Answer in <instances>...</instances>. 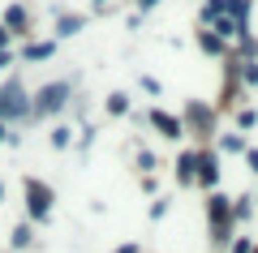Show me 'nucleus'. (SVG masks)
Returning <instances> with one entry per match:
<instances>
[{"mask_svg":"<svg viewBox=\"0 0 258 253\" xmlns=\"http://www.w3.org/2000/svg\"><path fill=\"white\" fill-rule=\"evenodd\" d=\"M108 112H112V116H120V112H129V95H108Z\"/></svg>","mask_w":258,"mask_h":253,"instance_id":"15","label":"nucleus"},{"mask_svg":"<svg viewBox=\"0 0 258 253\" xmlns=\"http://www.w3.org/2000/svg\"><path fill=\"white\" fill-rule=\"evenodd\" d=\"M245 163H249V172L258 176V150H254V146H245Z\"/></svg>","mask_w":258,"mask_h":253,"instance_id":"21","label":"nucleus"},{"mask_svg":"<svg viewBox=\"0 0 258 253\" xmlns=\"http://www.w3.org/2000/svg\"><path fill=\"white\" fill-rule=\"evenodd\" d=\"M207 223H211V232H232V198L211 193L207 198Z\"/></svg>","mask_w":258,"mask_h":253,"instance_id":"3","label":"nucleus"},{"mask_svg":"<svg viewBox=\"0 0 258 253\" xmlns=\"http://www.w3.org/2000/svg\"><path fill=\"white\" fill-rule=\"evenodd\" d=\"M9 64H13V56H9V52H0V69H9Z\"/></svg>","mask_w":258,"mask_h":253,"instance_id":"23","label":"nucleus"},{"mask_svg":"<svg viewBox=\"0 0 258 253\" xmlns=\"http://www.w3.org/2000/svg\"><path fill=\"white\" fill-rule=\"evenodd\" d=\"M5 43H9V30H5V26H0V52H5Z\"/></svg>","mask_w":258,"mask_h":253,"instance_id":"24","label":"nucleus"},{"mask_svg":"<svg viewBox=\"0 0 258 253\" xmlns=\"http://www.w3.org/2000/svg\"><path fill=\"white\" fill-rule=\"evenodd\" d=\"M138 167H142V172H151V167H155V154L142 150V154H138Z\"/></svg>","mask_w":258,"mask_h":253,"instance_id":"20","label":"nucleus"},{"mask_svg":"<svg viewBox=\"0 0 258 253\" xmlns=\"http://www.w3.org/2000/svg\"><path fill=\"white\" fill-rule=\"evenodd\" d=\"M5 30H26V9H22V5H9V13H5Z\"/></svg>","mask_w":258,"mask_h":253,"instance_id":"9","label":"nucleus"},{"mask_svg":"<svg viewBox=\"0 0 258 253\" xmlns=\"http://www.w3.org/2000/svg\"><path fill=\"white\" fill-rule=\"evenodd\" d=\"M241 77H245V86H258V64L245 60V64H241Z\"/></svg>","mask_w":258,"mask_h":253,"instance_id":"19","label":"nucleus"},{"mask_svg":"<svg viewBox=\"0 0 258 253\" xmlns=\"http://www.w3.org/2000/svg\"><path fill=\"white\" fill-rule=\"evenodd\" d=\"M151 125H155L164 137H172V142H176V137H185V125H181V116H168V112H159V108L151 112Z\"/></svg>","mask_w":258,"mask_h":253,"instance_id":"7","label":"nucleus"},{"mask_svg":"<svg viewBox=\"0 0 258 253\" xmlns=\"http://www.w3.org/2000/svg\"><path fill=\"white\" fill-rule=\"evenodd\" d=\"M5 137H9V129H5V125H0V142H5Z\"/></svg>","mask_w":258,"mask_h":253,"instance_id":"26","label":"nucleus"},{"mask_svg":"<svg viewBox=\"0 0 258 253\" xmlns=\"http://www.w3.org/2000/svg\"><path fill=\"white\" fill-rule=\"evenodd\" d=\"M220 150H224V154H245V137H237V133L220 137Z\"/></svg>","mask_w":258,"mask_h":253,"instance_id":"11","label":"nucleus"},{"mask_svg":"<svg viewBox=\"0 0 258 253\" xmlns=\"http://www.w3.org/2000/svg\"><path fill=\"white\" fill-rule=\"evenodd\" d=\"M116 253H138V244H120V249Z\"/></svg>","mask_w":258,"mask_h":253,"instance_id":"25","label":"nucleus"},{"mask_svg":"<svg viewBox=\"0 0 258 253\" xmlns=\"http://www.w3.org/2000/svg\"><path fill=\"white\" fill-rule=\"evenodd\" d=\"M0 112H5V116H26L30 112V99H26V91H22V81H9V86L0 91Z\"/></svg>","mask_w":258,"mask_h":253,"instance_id":"4","label":"nucleus"},{"mask_svg":"<svg viewBox=\"0 0 258 253\" xmlns=\"http://www.w3.org/2000/svg\"><path fill=\"white\" fill-rule=\"evenodd\" d=\"M30 240H35V232H30V223H18V227H13V236H9V244H13V249H26Z\"/></svg>","mask_w":258,"mask_h":253,"instance_id":"10","label":"nucleus"},{"mask_svg":"<svg viewBox=\"0 0 258 253\" xmlns=\"http://www.w3.org/2000/svg\"><path fill=\"white\" fill-rule=\"evenodd\" d=\"M249 253H258V244H254V249H249Z\"/></svg>","mask_w":258,"mask_h":253,"instance_id":"29","label":"nucleus"},{"mask_svg":"<svg viewBox=\"0 0 258 253\" xmlns=\"http://www.w3.org/2000/svg\"><path fill=\"white\" fill-rule=\"evenodd\" d=\"M69 142H74V129L56 125V129H52V146H56V150H64V146H69Z\"/></svg>","mask_w":258,"mask_h":253,"instance_id":"13","label":"nucleus"},{"mask_svg":"<svg viewBox=\"0 0 258 253\" xmlns=\"http://www.w3.org/2000/svg\"><path fill=\"white\" fill-rule=\"evenodd\" d=\"M181 125H194L198 133H211V129H215V112H211V108H203V103H189Z\"/></svg>","mask_w":258,"mask_h":253,"instance_id":"6","label":"nucleus"},{"mask_svg":"<svg viewBox=\"0 0 258 253\" xmlns=\"http://www.w3.org/2000/svg\"><path fill=\"white\" fill-rule=\"evenodd\" d=\"M198 43H203V52H224V39L215 35H198Z\"/></svg>","mask_w":258,"mask_h":253,"instance_id":"18","label":"nucleus"},{"mask_svg":"<svg viewBox=\"0 0 258 253\" xmlns=\"http://www.w3.org/2000/svg\"><path fill=\"white\" fill-rule=\"evenodd\" d=\"M82 30V18H60L56 22V35H78Z\"/></svg>","mask_w":258,"mask_h":253,"instance_id":"16","label":"nucleus"},{"mask_svg":"<svg viewBox=\"0 0 258 253\" xmlns=\"http://www.w3.org/2000/svg\"><path fill=\"white\" fill-rule=\"evenodd\" d=\"M64 103H69V81H52V86H43V91L35 95L30 112H39V116H52V112H60Z\"/></svg>","mask_w":258,"mask_h":253,"instance_id":"2","label":"nucleus"},{"mask_svg":"<svg viewBox=\"0 0 258 253\" xmlns=\"http://www.w3.org/2000/svg\"><path fill=\"white\" fill-rule=\"evenodd\" d=\"M151 5H159V0H142V9H151Z\"/></svg>","mask_w":258,"mask_h":253,"instance_id":"27","label":"nucleus"},{"mask_svg":"<svg viewBox=\"0 0 258 253\" xmlns=\"http://www.w3.org/2000/svg\"><path fill=\"white\" fill-rule=\"evenodd\" d=\"M0 198H5V185H0Z\"/></svg>","mask_w":258,"mask_h":253,"instance_id":"28","label":"nucleus"},{"mask_svg":"<svg viewBox=\"0 0 258 253\" xmlns=\"http://www.w3.org/2000/svg\"><path fill=\"white\" fill-rule=\"evenodd\" d=\"M254 125H258V112L254 108H241L237 112V129H254Z\"/></svg>","mask_w":258,"mask_h":253,"instance_id":"17","label":"nucleus"},{"mask_svg":"<svg viewBox=\"0 0 258 253\" xmlns=\"http://www.w3.org/2000/svg\"><path fill=\"white\" fill-rule=\"evenodd\" d=\"M194 185H203V189L215 193V185H220V154L215 150H203L198 154V172H194Z\"/></svg>","mask_w":258,"mask_h":253,"instance_id":"5","label":"nucleus"},{"mask_svg":"<svg viewBox=\"0 0 258 253\" xmlns=\"http://www.w3.org/2000/svg\"><path fill=\"white\" fill-rule=\"evenodd\" d=\"M52 52H56V43H30L26 52H22V56H26V60H47Z\"/></svg>","mask_w":258,"mask_h":253,"instance_id":"12","label":"nucleus"},{"mask_svg":"<svg viewBox=\"0 0 258 253\" xmlns=\"http://www.w3.org/2000/svg\"><path fill=\"white\" fill-rule=\"evenodd\" d=\"M249 215H254L249 198H237V202H232V223H241V219H249Z\"/></svg>","mask_w":258,"mask_h":253,"instance_id":"14","label":"nucleus"},{"mask_svg":"<svg viewBox=\"0 0 258 253\" xmlns=\"http://www.w3.org/2000/svg\"><path fill=\"white\" fill-rule=\"evenodd\" d=\"M194 172H198V154L185 150L181 159H176V181H181V185H194Z\"/></svg>","mask_w":258,"mask_h":253,"instance_id":"8","label":"nucleus"},{"mask_svg":"<svg viewBox=\"0 0 258 253\" xmlns=\"http://www.w3.org/2000/svg\"><path fill=\"white\" fill-rule=\"evenodd\" d=\"M164 215H168V202H164V198H159V202H155V206H151V219H164Z\"/></svg>","mask_w":258,"mask_h":253,"instance_id":"22","label":"nucleus"},{"mask_svg":"<svg viewBox=\"0 0 258 253\" xmlns=\"http://www.w3.org/2000/svg\"><path fill=\"white\" fill-rule=\"evenodd\" d=\"M52 189H47L43 181H35V176H30L26 181V210H30V219H35V223H47V219H52Z\"/></svg>","mask_w":258,"mask_h":253,"instance_id":"1","label":"nucleus"}]
</instances>
